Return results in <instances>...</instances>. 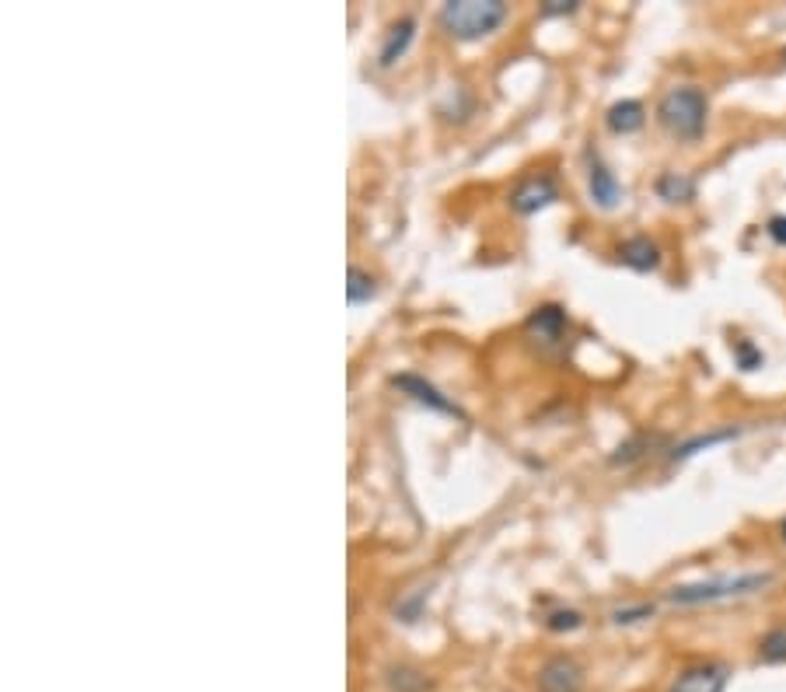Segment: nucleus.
<instances>
[{"instance_id": "nucleus-1", "label": "nucleus", "mask_w": 786, "mask_h": 692, "mask_svg": "<svg viewBox=\"0 0 786 692\" xmlns=\"http://www.w3.org/2000/svg\"><path fill=\"white\" fill-rule=\"evenodd\" d=\"M706 91L696 84H678L668 88L664 98L657 102V119L668 133H675L678 140H699L706 130Z\"/></svg>"}, {"instance_id": "nucleus-2", "label": "nucleus", "mask_w": 786, "mask_h": 692, "mask_svg": "<svg viewBox=\"0 0 786 692\" xmlns=\"http://www.w3.org/2000/svg\"><path fill=\"white\" fill-rule=\"evenodd\" d=\"M773 574H727V577H713V581H699V584H682V588L668 591V602L675 605H706V602H727V598H745L755 595V591L769 588Z\"/></svg>"}, {"instance_id": "nucleus-3", "label": "nucleus", "mask_w": 786, "mask_h": 692, "mask_svg": "<svg viewBox=\"0 0 786 692\" xmlns=\"http://www.w3.org/2000/svg\"><path fill=\"white\" fill-rule=\"evenodd\" d=\"M507 18L504 0H448L441 7V21L455 39H479L490 35Z\"/></svg>"}, {"instance_id": "nucleus-4", "label": "nucleus", "mask_w": 786, "mask_h": 692, "mask_svg": "<svg viewBox=\"0 0 786 692\" xmlns=\"http://www.w3.org/2000/svg\"><path fill=\"white\" fill-rule=\"evenodd\" d=\"M727 682H731V668L717 665V661H703V665L678 672V679L671 682V692H724Z\"/></svg>"}, {"instance_id": "nucleus-5", "label": "nucleus", "mask_w": 786, "mask_h": 692, "mask_svg": "<svg viewBox=\"0 0 786 692\" xmlns=\"http://www.w3.org/2000/svg\"><path fill=\"white\" fill-rule=\"evenodd\" d=\"M556 182L549 175H528L524 182H518V189L511 193V207L518 214H538L549 203H556Z\"/></svg>"}, {"instance_id": "nucleus-6", "label": "nucleus", "mask_w": 786, "mask_h": 692, "mask_svg": "<svg viewBox=\"0 0 786 692\" xmlns=\"http://www.w3.org/2000/svg\"><path fill=\"white\" fill-rule=\"evenodd\" d=\"M538 689L542 692H580L584 689V672H580L577 661L552 658L549 665L538 672Z\"/></svg>"}, {"instance_id": "nucleus-7", "label": "nucleus", "mask_w": 786, "mask_h": 692, "mask_svg": "<svg viewBox=\"0 0 786 692\" xmlns=\"http://www.w3.org/2000/svg\"><path fill=\"white\" fill-rule=\"evenodd\" d=\"M392 385L395 388H402V392L409 395V399H416L420 406H430V409H437V413H451V416H462V409L455 406L451 399H444L441 392H437L430 381H423L420 374H395L392 378Z\"/></svg>"}, {"instance_id": "nucleus-8", "label": "nucleus", "mask_w": 786, "mask_h": 692, "mask_svg": "<svg viewBox=\"0 0 786 692\" xmlns=\"http://www.w3.org/2000/svg\"><path fill=\"white\" fill-rule=\"evenodd\" d=\"M587 189H591V200L598 203L601 210H612L622 203L619 179H615L612 168H608L601 158H591V168H587Z\"/></svg>"}, {"instance_id": "nucleus-9", "label": "nucleus", "mask_w": 786, "mask_h": 692, "mask_svg": "<svg viewBox=\"0 0 786 692\" xmlns=\"http://www.w3.org/2000/svg\"><path fill=\"white\" fill-rule=\"evenodd\" d=\"M619 259L629 266V270L650 273V270H657V266H661V249H657V245L650 242V238L636 235V238H629V242H622Z\"/></svg>"}, {"instance_id": "nucleus-10", "label": "nucleus", "mask_w": 786, "mask_h": 692, "mask_svg": "<svg viewBox=\"0 0 786 692\" xmlns=\"http://www.w3.org/2000/svg\"><path fill=\"white\" fill-rule=\"evenodd\" d=\"M605 123H608V130H612V133L629 137V133L643 130V123H647V109H643L636 98H622V102H615L612 109H608Z\"/></svg>"}, {"instance_id": "nucleus-11", "label": "nucleus", "mask_w": 786, "mask_h": 692, "mask_svg": "<svg viewBox=\"0 0 786 692\" xmlns=\"http://www.w3.org/2000/svg\"><path fill=\"white\" fill-rule=\"evenodd\" d=\"M413 35H416V21L413 18L395 21L392 32L385 35V46H381V56H378L381 67H392L395 60H402V56H406V49L413 46Z\"/></svg>"}, {"instance_id": "nucleus-12", "label": "nucleus", "mask_w": 786, "mask_h": 692, "mask_svg": "<svg viewBox=\"0 0 786 692\" xmlns=\"http://www.w3.org/2000/svg\"><path fill=\"white\" fill-rule=\"evenodd\" d=\"M566 329V312L559 305H542L535 315L528 319V333L538 336L542 343H556Z\"/></svg>"}, {"instance_id": "nucleus-13", "label": "nucleus", "mask_w": 786, "mask_h": 692, "mask_svg": "<svg viewBox=\"0 0 786 692\" xmlns=\"http://www.w3.org/2000/svg\"><path fill=\"white\" fill-rule=\"evenodd\" d=\"M657 196L668 203H685L696 196V182H692L685 172H664L661 179H657Z\"/></svg>"}, {"instance_id": "nucleus-14", "label": "nucleus", "mask_w": 786, "mask_h": 692, "mask_svg": "<svg viewBox=\"0 0 786 692\" xmlns=\"http://www.w3.org/2000/svg\"><path fill=\"white\" fill-rule=\"evenodd\" d=\"M759 661H766V665H786V626H776V630H769L762 637Z\"/></svg>"}, {"instance_id": "nucleus-15", "label": "nucleus", "mask_w": 786, "mask_h": 692, "mask_svg": "<svg viewBox=\"0 0 786 692\" xmlns=\"http://www.w3.org/2000/svg\"><path fill=\"white\" fill-rule=\"evenodd\" d=\"M374 277L364 270H357V266H350V273H346V298H350V305H360V301H371L374 298Z\"/></svg>"}, {"instance_id": "nucleus-16", "label": "nucleus", "mask_w": 786, "mask_h": 692, "mask_svg": "<svg viewBox=\"0 0 786 692\" xmlns=\"http://www.w3.org/2000/svg\"><path fill=\"white\" fill-rule=\"evenodd\" d=\"M727 437H738V427H724V430H713V434H703V437H696V441L682 444V448L675 451V458H689V455H696V451L710 448V444H717V441H727Z\"/></svg>"}, {"instance_id": "nucleus-17", "label": "nucleus", "mask_w": 786, "mask_h": 692, "mask_svg": "<svg viewBox=\"0 0 786 692\" xmlns=\"http://www.w3.org/2000/svg\"><path fill=\"white\" fill-rule=\"evenodd\" d=\"M392 689H399V692H423L430 686L427 679H423L420 672H409V668H399V672H392Z\"/></svg>"}, {"instance_id": "nucleus-18", "label": "nucleus", "mask_w": 786, "mask_h": 692, "mask_svg": "<svg viewBox=\"0 0 786 692\" xmlns=\"http://www.w3.org/2000/svg\"><path fill=\"white\" fill-rule=\"evenodd\" d=\"M734 357H738L741 371H755V367H762V353L755 350V346L748 343V340H738V343H734Z\"/></svg>"}, {"instance_id": "nucleus-19", "label": "nucleus", "mask_w": 786, "mask_h": 692, "mask_svg": "<svg viewBox=\"0 0 786 692\" xmlns=\"http://www.w3.org/2000/svg\"><path fill=\"white\" fill-rule=\"evenodd\" d=\"M654 616V609L650 605H636V609H615L612 612V619L619 626H629V623H640V619H650Z\"/></svg>"}, {"instance_id": "nucleus-20", "label": "nucleus", "mask_w": 786, "mask_h": 692, "mask_svg": "<svg viewBox=\"0 0 786 692\" xmlns=\"http://www.w3.org/2000/svg\"><path fill=\"white\" fill-rule=\"evenodd\" d=\"M577 626H580V616H577V612H570V609L552 612V616H549V630H577Z\"/></svg>"}, {"instance_id": "nucleus-21", "label": "nucleus", "mask_w": 786, "mask_h": 692, "mask_svg": "<svg viewBox=\"0 0 786 692\" xmlns=\"http://www.w3.org/2000/svg\"><path fill=\"white\" fill-rule=\"evenodd\" d=\"M769 238H773L776 245H786V214H780V217H773V221H769Z\"/></svg>"}, {"instance_id": "nucleus-22", "label": "nucleus", "mask_w": 786, "mask_h": 692, "mask_svg": "<svg viewBox=\"0 0 786 692\" xmlns=\"http://www.w3.org/2000/svg\"><path fill=\"white\" fill-rule=\"evenodd\" d=\"M573 11H577L573 0H549V4L542 7V14H573Z\"/></svg>"}, {"instance_id": "nucleus-23", "label": "nucleus", "mask_w": 786, "mask_h": 692, "mask_svg": "<svg viewBox=\"0 0 786 692\" xmlns=\"http://www.w3.org/2000/svg\"><path fill=\"white\" fill-rule=\"evenodd\" d=\"M783 539H786V521H783Z\"/></svg>"}, {"instance_id": "nucleus-24", "label": "nucleus", "mask_w": 786, "mask_h": 692, "mask_svg": "<svg viewBox=\"0 0 786 692\" xmlns=\"http://www.w3.org/2000/svg\"><path fill=\"white\" fill-rule=\"evenodd\" d=\"M783 60H786V49H783Z\"/></svg>"}]
</instances>
